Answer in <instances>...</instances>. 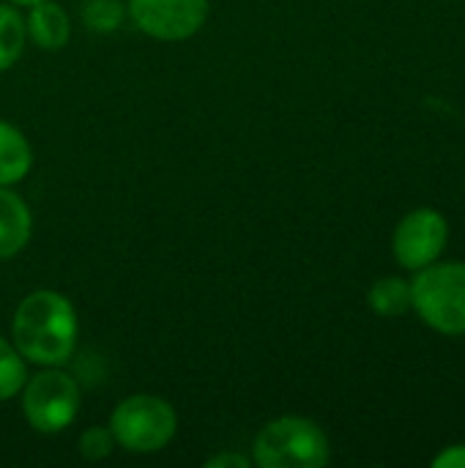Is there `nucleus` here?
<instances>
[{
  "mask_svg": "<svg viewBox=\"0 0 465 468\" xmlns=\"http://www.w3.org/2000/svg\"><path fill=\"white\" fill-rule=\"evenodd\" d=\"M79 321L74 304L58 291L27 293L11 321V343L25 362L38 367H63L74 356Z\"/></svg>",
  "mask_w": 465,
  "mask_h": 468,
  "instance_id": "obj_1",
  "label": "nucleus"
},
{
  "mask_svg": "<svg viewBox=\"0 0 465 468\" xmlns=\"http://www.w3.org/2000/svg\"><path fill=\"white\" fill-rule=\"evenodd\" d=\"M329 458L326 433L307 417L271 420L252 441V466L258 468H321Z\"/></svg>",
  "mask_w": 465,
  "mask_h": 468,
  "instance_id": "obj_2",
  "label": "nucleus"
},
{
  "mask_svg": "<svg viewBox=\"0 0 465 468\" xmlns=\"http://www.w3.org/2000/svg\"><path fill=\"white\" fill-rule=\"evenodd\" d=\"M411 307L441 335H465V263H430L411 280Z\"/></svg>",
  "mask_w": 465,
  "mask_h": 468,
  "instance_id": "obj_3",
  "label": "nucleus"
},
{
  "mask_svg": "<svg viewBox=\"0 0 465 468\" xmlns=\"http://www.w3.org/2000/svg\"><path fill=\"white\" fill-rule=\"evenodd\" d=\"M115 436V444L134 455H151L164 450L178 433L175 409L156 395H132L123 398L107 425Z\"/></svg>",
  "mask_w": 465,
  "mask_h": 468,
  "instance_id": "obj_4",
  "label": "nucleus"
},
{
  "mask_svg": "<svg viewBox=\"0 0 465 468\" xmlns=\"http://www.w3.org/2000/svg\"><path fill=\"white\" fill-rule=\"evenodd\" d=\"M22 414L36 433L55 436L66 431L79 414V387L60 367H44L38 376L27 378L22 392Z\"/></svg>",
  "mask_w": 465,
  "mask_h": 468,
  "instance_id": "obj_5",
  "label": "nucleus"
},
{
  "mask_svg": "<svg viewBox=\"0 0 465 468\" xmlns=\"http://www.w3.org/2000/svg\"><path fill=\"white\" fill-rule=\"evenodd\" d=\"M208 0H129L126 11L137 30L156 41H186L208 19Z\"/></svg>",
  "mask_w": 465,
  "mask_h": 468,
  "instance_id": "obj_6",
  "label": "nucleus"
},
{
  "mask_svg": "<svg viewBox=\"0 0 465 468\" xmlns=\"http://www.w3.org/2000/svg\"><path fill=\"white\" fill-rule=\"evenodd\" d=\"M449 241V225L436 208H417L395 228L392 250L403 269L419 271L441 258Z\"/></svg>",
  "mask_w": 465,
  "mask_h": 468,
  "instance_id": "obj_7",
  "label": "nucleus"
},
{
  "mask_svg": "<svg viewBox=\"0 0 465 468\" xmlns=\"http://www.w3.org/2000/svg\"><path fill=\"white\" fill-rule=\"evenodd\" d=\"M33 233V214L27 203L11 189L0 186V261L19 255Z\"/></svg>",
  "mask_w": 465,
  "mask_h": 468,
  "instance_id": "obj_8",
  "label": "nucleus"
},
{
  "mask_svg": "<svg viewBox=\"0 0 465 468\" xmlns=\"http://www.w3.org/2000/svg\"><path fill=\"white\" fill-rule=\"evenodd\" d=\"M27 8H30L27 19H25L27 38H33V44L47 52L63 49L71 36V22H69L66 8L55 0H38Z\"/></svg>",
  "mask_w": 465,
  "mask_h": 468,
  "instance_id": "obj_9",
  "label": "nucleus"
},
{
  "mask_svg": "<svg viewBox=\"0 0 465 468\" xmlns=\"http://www.w3.org/2000/svg\"><path fill=\"white\" fill-rule=\"evenodd\" d=\"M33 167V148L27 137L8 121H0V186L19 184Z\"/></svg>",
  "mask_w": 465,
  "mask_h": 468,
  "instance_id": "obj_10",
  "label": "nucleus"
},
{
  "mask_svg": "<svg viewBox=\"0 0 465 468\" xmlns=\"http://www.w3.org/2000/svg\"><path fill=\"white\" fill-rule=\"evenodd\" d=\"M367 304L381 318H400L411 310V282L403 277H384L370 288Z\"/></svg>",
  "mask_w": 465,
  "mask_h": 468,
  "instance_id": "obj_11",
  "label": "nucleus"
},
{
  "mask_svg": "<svg viewBox=\"0 0 465 468\" xmlns=\"http://www.w3.org/2000/svg\"><path fill=\"white\" fill-rule=\"evenodd\" d=\"M25 41H27L25 16L19 14L16 5L0 3V71L11 69L22 58Z\"/></svg>",
  "mask_w": 465,
  "mask_h": 468,
  "instance_id": "obj_12",
  "label": "nucleus"
},
{
  "mask_svg": "<svg viewBox=\"0 0 465 468\" xmlns=\"http://www.w3.org/2000/svg\"><path fill=\"white\" fill-rule=\"evenodd\" d=\"M25 381H27V362H25V356L16 351L14 343H8L0 335V403L16 398L22 392Z\"/></svg>",
  "mask_w": 465,
  "mask_h": 468,
  "instance_id": "obj_13",
  "label": "nucleus"
},
{
  "mask_svg": "<svg viewBox=\"0 0 465 468\" xmlns=\"http://www.w3.org/2000/svg\"><path fill=\"white\" fill-rule=\"evenodd\" d=\"M126 5L121 0H85L82 3V22L93 33H112L123 25Z\"/></svg>",
  "mask_w": 465,
  "mask_h": 468,
  "instance_id": "obj_14",
  "label": "nucleus"
},
{
  "mask_svg": "<svg viewBox=\"0 0 465 468\" xmlns=\"http://www.w3.org/2000/svg\"><path fill=\"white\" fill-rule=\"evenodd\" d=\"M112 447H115V436L110 428H88L82 431L79 436V455L85 461H104L112 455Z\"/></svg>",
  "mask_w": 465,
  "mask_h": 468,
  "instance_id": "obj_15",
  "label": "nucleus"
},
{
  "mask_svg": "<svg viewBox=\"0 0 465 468\" xmlns=\"http://www.w3.org/2000/svg\"><path fill=\"white\" fill-rule=\"evenodd\" d=\"M252 458H247L244 452H219L214 458L206 461V468H249Z\"/></svg>",
  "mask_w": 465,
  "mask_h": 468,
  "instance_id": "obj_16",
  "label": "nucleus"
},
{
  "mask_svg": "<svg viewBox=\"0 0 465 468\" xmlns=\"http://www.w3.org/2000/svg\"><path fill=\"white\" fill-rule=\"evenodd\" d=\"M433 466L436 468H465V444L447 447L441 455H436V458H433Z\"/></svg>",
  "mask_w": 465,
  "mask_h": 468,
  "instance_id": "obj_17",
  "label": "nucleus"
},
{
  "mask_svg": "<svg viewBox=\"0 0 465 468\" xmlns=\"http://www.w3.org/2000/svg\"><path fill=\"white\" fill-rule=\"evenodd\" d=\"M5 3H11V5H33L38 0H5Z\"/></svg>",
  "mask_w": 465,
  "mask_h": 468,
  "instance_id": "obj_18",
  "label": "nucleus"
}]
</instances>
